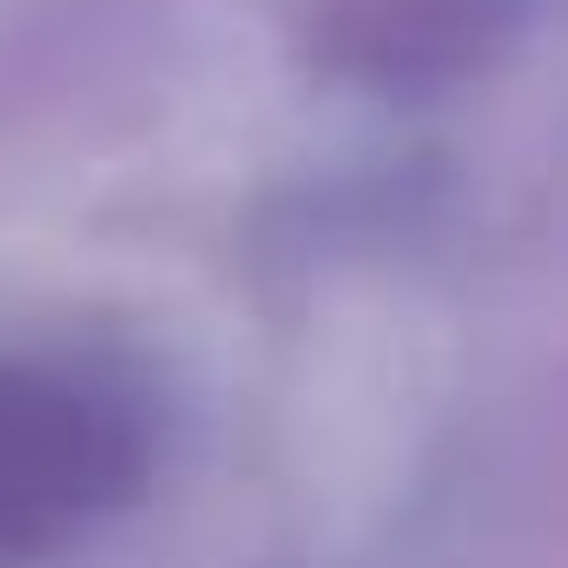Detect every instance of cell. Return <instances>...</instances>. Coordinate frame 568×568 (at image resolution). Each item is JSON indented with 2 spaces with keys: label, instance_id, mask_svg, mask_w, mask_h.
I'll use <instances>...</instances> for the list:
<instances>
[{
  "label": "cell",
  "instance_id": "6da1fadb",
  "mask_svg": "<svg viewBox=\"0 0 568 568\" xmlns=\"http://www.w3.org/2000/svg\"><path fill=\"white\" fill-rule=\"evenodd\" d=\"M160 469V389L120 349H0V568L120 519Z\"/></svg>",
  "mask_w": 568,
  "mask_h": 568
},
{
  "label": "cell",
  "instance_id": "7a4b0ae2",
  "mask_svg": "<svg viewBox=\"0 0 568 568\" xmlns=\"http://www.w3.org/2000/svg\"><path fill=\"white\" fill-rule=\"evenodd\" d=\"M549 0H300V50L320 80L369 100H429L499 70Z\"/></svg>",
  "mask_w": 568,
  "mask_h": 568
}]
</instances>
